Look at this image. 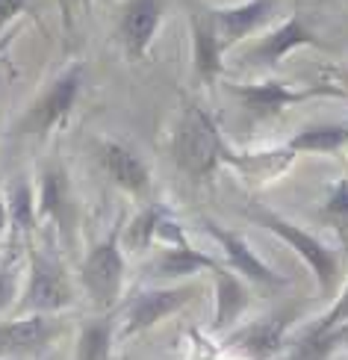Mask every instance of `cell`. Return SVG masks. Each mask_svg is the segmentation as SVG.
Returning a JSON list of instances; mask_svg holds the SVG:
<instances>
[{"label": "cell", "mask_w": 348, "mask_h": 360, "mask_svg": "<svg viewBox=\"0 0 348 360\" xmlns=\"http://www.w3.org/2000/svg\"><path fill=\"white\" fill-rule=\"evenodd\" d=\"M169 154L174 166L195 184L210 180L231 157V145L224 142L219 122L195 95L180 98V118L172 130Z\"/></svg>", "instance_id": "6da1fadb"}, {"label": "cell", "mask_w": 348, "mask_h": 360, "mask_svg": "<svg viewBox=\"0 0 348 360\" xmlns=\"http://www.w3.org/2000/svg\"><path fill=\"white\" fill-rule=\"evenodd\" d=\"M248 219L254 224H260V228H266L269 233H275L281 243L290 245L301 260H304V266L313 272L316 283H319V292L322 295H330L337 287V281H340V254L325 245L319 236H313L310 231L304 228H298L295 221L290 219H283L278 213H271L269 207H260V204H251L248 210Z\"/></svg>", "instance_id": "7a4b0ae2"}, {"label": "cell", "mask_w": 348, "mask_h": 360, "mask_svg": "<svg viewBox=\"0 0 348 360\" xmlns=\"http://www.w3.org/2000/svg\"><path fill=\"white\" fill-rule=\"evenodd\" d=\"M71 302H74L71 281L63 263L56 260V254L30 245V275L15 313L18 316H56L59 310L71 307Z\"/></svg>", "instance_id": "3957f363"}, {"label": "cell", "mask_w": 348, "mask_h": 360, "mask_svg": "<svg viewBox=\"0 0 348 360\" xmlns=\"http://www.w3.org/2000/svg\"><path fill=\"white\" fill-rule=\"evenodd\" d=\"M80 283L86 295L101 313H110L124 283V245H121V224L101 239L80 263Z\"/></svg>", "instance_id": "277c9868"}, {"label": "cell", "mask_w": 348, "mask_h": 360, "mask_svg": "<svg viewBox=\"0 0 348 360\" xmlns=\"http://www.w3.org/2000/svg\"><path fill=\"white\" fill-rule=\"evenodd\" d=\"M83 77H86V65L83 63H71L59 77L51 83V89L44 92L36 103L33 110H30L15 133L18 136H39V139H48L56 127H63L68 122V115L74 110V103H77L80 92H83Z\"/></svg>", "instance_id": "5b68a950"}, {"label": "cell", "mask_w": 348, "mask_h": 360, "mask_svg": "<svg viewBox=\"0 0 348 360\" xmlns=\"http://www.w3.org/2000/svg\"><path fill=\"white\" fill-rule=\"evenodd\" d=\"M228 92L248 110L251 118H271L278 115L281 110L292 107V103L301 101H310L316 95H345L342 86H292V83H283V80H263V83H224Z\"/></svg>", "instance_id": "8992f818"}, {"label": "cell", "mask_w": 348, "mask_h": 360, "mask_svg": "<svg viewBox=\"0 0 348 360\" xmlns=\"http://www.w3.org/2000/svg\"><path fill=\"white\" fill-rule=\"evenodd\" d=\"M298 48H319L322 51L325 44L304 24V18H301L298 12H292V15H286V21H281L278 27H271L263 39H257L251 48L242 53V63H245L248 68L275 71L283 59L290 56L292 51H298Z\"/></svg>", "instance_id": "52a82bcc"}, {"label": "cell", "mask_w": 348, "mask_h": 360, "mask_svg": "<svg viewBox=\"0 0 348 360\" xmlns=\"http://www.w3.org/2000/svg\"><path fill=\"white\" fill-rule=\"evenodd\" d=\"M162 15H165V0H124V6L118 9L115 39L124 48L130 63L148 59L154 39L160 33Z\"/></svg>", "instance_id": "ba28073f"}, {"label": "cell", "mask_w": 348, "mask_h": 360, "mask_svg": "<svg viewBox=\"0 0 348 360\" xmlns=\"http://www.w3.org/2000/svg\"><path fill=\"white\" fill-rule=\"evenodd\" d=\"M195 295H198V287H192V283L142 290L139 295L130 298V304L124 310V328H121V337H136V334L148 331V328L160 325L162 319H169V316H174V313L183 310Z\"/></svg>", "instance_id": "9c48e42d"}, {"label": "cell", "mask_w": 348, "mask_h": 360, "mask_svg": "<svg viewBox=\"0 0 348 360\" xmlns=\"http://www.w3.org/2000/svg\"><path fill=\"white\" fill-rule=\"evenodd\" d=\"M160 236L169 245H165L157 254V260L150 263V275H154V278L180 281V278H192V275H201V272H213V269L219 266L216 257H210V254H204V251L189 245L183 228H180L172 216L162 219Z\"/></svg>", "instance_id": "30bf717a"}, {"label": "cell", "mask_w": 348, "mask_h": 360, "mask_svg": "<svg viewBox=\"0 0 348 360\" xmlns=\"http://www.w3.org/2000/svg\"><path fill=\"white\" fill-rule=\"evenodd\" d=\"M95 154H98V162H101L103 174H107L118 189H124L136 201H148L150 198V189H154V184H150V169L127 142L101 139L95 145Z\"/></svg>", "instance_id": "8fae6325"}, {"label": "cell", "mask_w": 348, "mask_h": 360, "mask_svg": "<svg viewBox=\"0 0 348 360\" xmlns=\"http://www.w3.org/2000/svg\"><path fill=\"white\" fill-rule=\"evenodd\" d=\"M201 224H204V231L219 243V248L224 251L228 269H233L239 278H245L248 283H257V287H263V290H283L286 287V278L278 275L263 257H257V254L251 251V245L245 243V236L221 228V224H216L213 219H201Z\"/></svg>", "instance_id": "7c38bea8"}, {"label": "cell", "mask_w": 348, "mask_h": 360, "mask_svg": "<svg viewBox=\"0 0 348 360\" xmlns=\"http://www.w3.org/2000/svg\"><path fill=\"white\" fill-rule=\"evenodd\" d=\"M292 319H295V307L275 310L236 331L228 340V346L236 349L239 354H245L248 360H278V354L286 346V331H290Z\"/></svg>", "instance_id": "4fadbf2b"}, {"label": "cell", "mask_w": 348, "mask_h": 360, "mask_svg": "<svg viewBox=\"0 0 348 360\" xmlns=\"http://www.w3.org/2000/svg\"><path fill=\"white\" fill-rule=\"evenodd\" d=\"M278 12V0H245L236 6H210L207 15L213 21L216 33L224 44V51H231L233 44L248 39L257 30H263Z\"/></svg>", "instance_id": "5bb4252c"}, {"label": "cell", "mask_w": 348, "mask_h": 360, "mask_svg": "<svg viewBox=\"0 0 348 360\" xmlns=\"http://www.w3.org/2000/svg\"><path fill=\"white\" fill-rule=\"evenodd\" d=\"M39 219H51L56 233L63 239L74 236V221H77V207H74V192L68 174L59 162H48L39 177Z\"/></svg>", "instance_id": "9a60e30c"}, {"label": "cell", "mask_w": 348, "mask_h": 360, "mask_svg": "<svg viewBox=\"0 0 348 360\" xmlns=\"http://www.w3.org/2000/svg\"><path fill=\"white\" fill-rule=\"evenodd\" d=\"M65 331L56 316H15L0 322V357L39 354Z\"/></svg>", "instance_id": "2e32d148"}, {"label": "cell", "mask_w": 348, "mask_h": 360, "mask_svg": "<svg viewBox=\"0 0 348 360\" xmlns=\"http://www.w3.org/2000/svg\"><path fill=\"white\" fill-rule=\"evenodd\" d=\"M189 39H192V71L198 83H216L224 74V44L210 21L207 9L189 15Z\"/></svg>", "instance_id": "e0dca14e"}, {"label": "cell", "mask_w": 348, "mask_h": 360, "mask_svg": "<svg viewBox=\"0 0 348 360\" xmlns=\"http://www.w3.org/2000/svg\"><path fill=\"white\" fill-rule=\"evenodd\" d=\"M213 283H216V310H213V331H228L233 328L242 313H248L251 307V290L248 281L239 278L233 269L228 266H216L213 272Z\"/></svg>", "instance_id": "ac0fdd59"}, {"label": "cell", "mask_w": 348, "mask_h": 360, "mask_svg": "<svg viewBox=\"0 0 348 360\" xmlns=\"http://www.w3.org/2000/svg\"><path fill=\"white\" fill-rule=\"evenodd\" d=\"M286 148L298 154H340L348 148V122H316L304 124L298 133H292V139L286 142Z\"/></svg>", "instance_id": "d6986e66"}, {"label": "cell", "mask_w": 348, "mask_h": 360, "mask_svg": "<svg viewBox=\"0 0 348 360\" xmlns=\"http://www.w3.org/2000/svg\"><path fill=\"white\" fill-rule=\"evenodd\" d=\"M295 154L290 151L286 145L281 148H266V151H245V154H236L231 148V157H228V166L239 169L245 177H257V180H269V177H278L286 169L292 166Z\"/></svg>", "instance_id": "ffe728a7"}, {"label": "cell", "mask_w": 348, "mask_h": 360, "mask_svg": "<svg viewBox=\"0 0 348 360\" xmlns=\"http://www.w3.org/2000/svg\"><path fill=\"white\" fill-rule=\"evenodd\" d=\"M342 346H348V322L330 331H307L304 337L292 340L286 360H330V354Z\"/></svg>", "instance_id": "44dd1931"}, {"label": "cell", "mask_w": 348, "mask_h": 360, "mask_svg": "<svg viewBox=\"0 0 348 360\" xmlns=\"http://www.w3.org/2000/svg\"><path fill=\"white\" fill-rule=\"evenodd\" d=\"M115 337V316L101 313V316L83 322L77 337V360H110Z\"/></svg>", "instance_id": "7402d4cb"}, {"label": "cell", "mask_w": 348, "mask_h": 360, "mask_svg": "<svg viewBox=\"0 0 348 360\" xmlns=\"http://www.w3.org/2000/svg\"><path fill=\"white\" fill-rule=\"evenodd\" d=\"M165 216H169V213H165L160 204L148 201V204L139 210V213L130 219L127 228L121 231V245H124L127 251H133V254L148 251L150 243H154V239L160 236V224H162Z\"/></svg>", "instance_id": "603a6c76"}, {"label": "cell", "mask_w": 348, "mask_h": 360, "mask_svg": "<svg viewBox=\"0 0 348 360\" xmlns=\"http://www.w3.org/2000/svg\"><path fill=\"white\" fill-rule=\"evenodd\" d=\"M9 228L15 236H33L36 221H39V198L33 195V186L27 180H18L9 192Z\"/></svg>", "instance_id": "cb8c5ba5"}, {"label": "cell", "mask_w": 348, "mask_h": 360, "mask_svg": "<svg viewBox=\"0 0 348 360\" xmlns=\"http://www.w3.org/2000/svg\"><path fill=\"white\" fill-rule=\"evenodd\" d=\"M322 219L342 236V243L348 245V177H340L337 184L328 189L325 204H322Z\"/></svg>", "instance_id": "d4e9b609"}, {"label": "cell", "mask_w": 348, "mask_h": 360, "mask_svg": "<svg viewBox=\"0 0 348 360\" xmlns=\"http://www.w3.org/2000/svg\"><path fill=\"white\" fill-rule=\"evenodd\" d=\"M18 266H15V260L0 263V313L18 307Z\"/></svg>", "instance_id": "484cf974"}, {"label": "cell", "mask_w": 348, "mask_h": 360, "mask_svg": "<svg viewBox=\"0 0 348 360\" xmlns=\"http://www.w3.org/2000/svg\"><path fill=\"white\" fill-rule=\"evenodd\" d=\"M348 322V281H345V287L340 290V295H337V302H334V307H330L325 316L316 322L310 331H330V328H337V325H345Z\"/></svg>", "instance_id": "4316f807"}, {"label": "cell", "mask_w": 348, "mask_h": 360, "mask_svg": "<svg viewBox=\"0 0 348 360\" xmlns=\"http://www.w3.org/2000/svg\"><path fill=\"white\" fill-rule=\"evenodd\" d=\"M27 12H33L30 0H0V39L6 36L4 30H6L12 21L21 18V15H27Z\"/></svg>", "instance_id": "83f0119b"}, {"label": "cell", "mask_w": 348, "mask_h": 360, "mask_svg": "<svg viewBox=\"0 0 348 360\" xmlns=\"http://www.w3.org/2000/svg\"><path fill=\"white\" fill-rule=\"evenodd\" d=\"M59 4H63V12H65V27H71V12H74V6H89L92 4V0H59Z\"/></svg>", "instance_id": "f1b7e54d"}, {"label": "cell", "mask_w": 348, "mask_h": 360, "mask_svg": "<svg viewBox=\"0 0 348 360\" xmlns=\"http://www.w3.org/2000/svg\"><path fill=\"white\" fill-rule=\"evenodd\" d=\"M6 228H9V204L4 198V192H0V239H4Z\"/></svg>", "instance_id": "f546056e"}, {"label": "cell", "mask_w": 348, "mask_h": 360, "mask_svg": "<svg viewBox=\"0 0 348 360\" xmlns=\"http://www.w3.org/2000/svg\"><path fill=\"white\" fill-rule=\"evenodd\" d=\"M15 36H18V30H12V33H6L4 39H0V59L6 56V51H9V44H12V39H15Z\"/></svg>", "instance_id": "4dcf8cb0"}, {"label": "cell", "mask_w": 348, "mask_h": 360, "mask_svg": "<svg viewBox=\"0 0 348 360\" xmlns=\"http://www.w3.org/2000/svg\"><path fill=\"white\" fill-rule=\"evenodd\" d=\"M345 86H348V71H345Z\"/></svg>", "instance_id": "1f68e13d"}]
</instances>
